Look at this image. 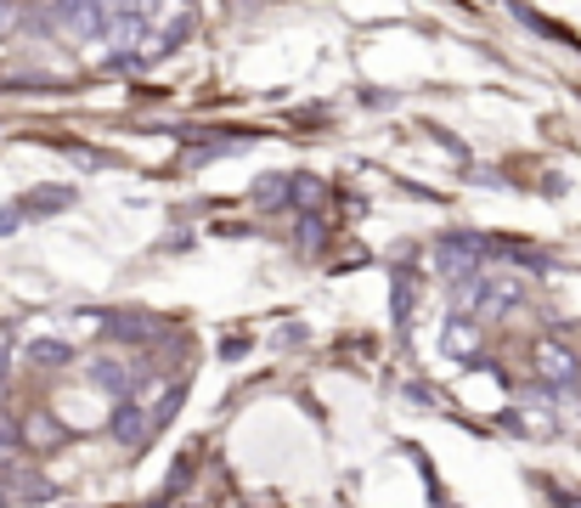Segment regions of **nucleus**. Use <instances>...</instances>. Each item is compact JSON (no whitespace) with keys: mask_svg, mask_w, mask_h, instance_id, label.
<instances>
[{"mask_svg":"<svg viewBox=\"0 0 581 508\" xmlns=\"http://www.w3.org/2000/svg\"><path fill=\"white\" fill-rule=\"evenodd\" d=\"M480 261H485V237H441L435 243V266L446 272V277H474L480 272Z\"/></svg>","mask_w":581,"mask_h":508,"instance_id":"f257e3e1","label":"nucleus"},{"mask_svg":"<svg viewBox=\"0 0 581 508\" xmlns=\"http://www.w3.org/2000/svg\"><path fill=\"white\" fill-rule=\"evenodd\" d=\"M62 204H73L68 187H51V193H35V198H18L12 209H0V232H18L23 215H51V209H62Z\"/></svg>","mask_w":581,"mask_h":508,"instance_id":"f03ea898","label":"nucleus"},{"mask_svg":"<svg viewBox=\"0 0 581 508\" xmlns=\"http://www.w3.org/2000/svg\"><path fill=\"white\" fill-rule=\"evenodd\" d=\"M536 373H542L548 384H559V390H564V384H575V356H570V351H559V345H542V351H536Z\"/></svg>","mask_w":581,"mask_h":508,"instance_id":"7ed1b4c3","label":"nucleus"},{"mask_svg":"<svg viewBox=\"0 0 581 508\" xmlns=\"http://www.w3.org/2000/svg\"><path fill=\"white\" fill-rule=\"evenodd\" d=\"M97 12H102V0H57V18L79 35H97Z\"/></svg>","mask_w":581,"mask_h":508,"instance_id":"20e7f679","label":"nucleus"},{"mask_svg":"<svg viewBox=\"0 0 581 508\" xmlns=\"http://www.w3.org/2000/svg\"><path fill=\"white\" fill-rule=\"evenodd\" d=\"M114 436H119V441H130V447H136V441H147V412H141L136 401H119V412H114Z\"/></svg>","mask_w":581,"mask_h":508,"instance_id":"39448f33","label":"nucleus"},{"mask_svg":"<svg viewBox=\"0 0 581 508\" xmlns=\"http://www.w3.org/2000/svg\"><path fill=\"white\" fill-rule=\"evenodd\" d=\"M29 362H40V368H62V362H73V351L62 345V339H35V345H29Z\"/></svg>","mask_w":581,"mask_h":508,"instance_id":"423d86ee","label":"nucleus"},{"mask_svg":"<svg viewBox=\"0 0 581 508\" xmlns=\"http://www.w3.org/2000/svg\"><path fill=\"white\" fill-rule=\"evenodd\" d=\"M91 379H97V384H102V390H114V395H125V390H130V379H136V373H130V368H114V362H102V368H97V373H91Z\"/></svg>","mask_w":581,"mask_h":508,"instance_id":"0eeeda50","label":"nucleus"},{"mask_svg":"<svg viewBox=\"0 0 581 508\" xmlns=\"http://www.w3.org/2000/svg\"><path fill=\"white\" fill-rule=\"evenodd\" d=\"M108 328H114L119 339H152V333H158V328H152V322H141V316H119V322H108Z\"/></svg>","mask_w":581,"mask_h":508,"instance_id":"6e6552de","label":"nucleus"},{"mask_svg":"<svg viewBox=\"0 0 581 508\" xmlns=\"http://www.w3.org/2000/svg\"><path fill=\"white\" fill-rule=\"evenodd\" d=\"M406 311H412V277H406V272H395V316L406 322Z\"/></svg>","mask_w":581,"mask_h":508,"instance_id":"1a4fd4ad","label":"nucleus"},{"mask_svg":"<svg viewBox=\"0 0 581 508\" xmlns=\"http://www.w3.org/2000/svg\"><path fill=\"white\" fill-rule=\"evenodd\" d=\"M7 356H12V328H0V379H7Z\"/></svg>","mask_w":581,"mask_h":508,"instance_id":"9d476101","label":"nucleus"}]
</instances>
